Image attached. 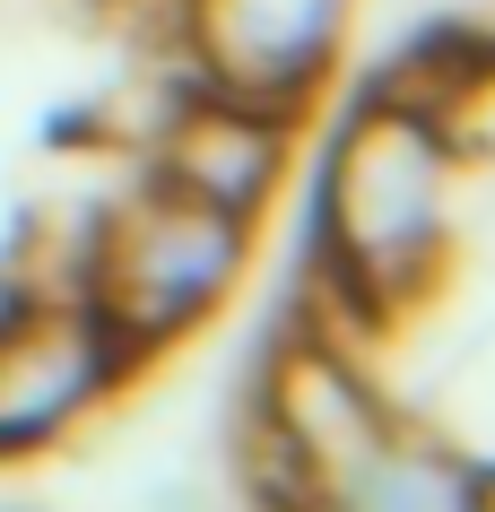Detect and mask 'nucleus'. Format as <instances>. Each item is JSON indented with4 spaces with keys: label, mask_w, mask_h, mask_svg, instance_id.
I'll return each instance as SVG.
<instances>
[{
    "label": "nucleus",
    "mask_w": 495,
    "mask_h": 512,
    "mask_svg": "<svg viewBox=\"0 0 495 512\" xmlns=\"http://www.w3.org/2000/svg\"><path fill=\"white\" fill-rule=\"evenodd\" d=\"M452 148L435 122L365 105L322 174V270L383 322L435 278Z\"/></svg>",
    "instance_id": "obj_1"
},
{
    "label": "nucleus",
    "mask_w": 495,
    "mask_h": 512,
    "mask_svg": "<svg viewBox=\"0 0 495 512\" xmlns=\"http://www.w3.org/2000/svg\"><path fill=\"white\" fill-rule=\"evenodd\" d=\"M235 261H244V217L148 183L105 226H87V304L131 356H148L235 287Z\"/></svg>",
    "instance_id": "obj_2"
},
{
    "label": "nucleus",
    "mask_w": 495,
    "mask_h": 512,
    "mask_svg": "<svg viewBox=\"0 0 495 512\" xmlns=\"http://www.w3.org/2000/svg\"><path fill=\"white\" fill-rule=\"evenodd\" d=\"M174 27L183 53L200 61V87L296 122L348 27V0H174Z\"/></svg>",
    "instance_id": "obj_3"
},
{
    "label": "nucleus",
    "mask_w": 495,
    "mask_h": 512,
    "mask_svg": "<svg viewBox=\"0 0 495 512\" xmlns=\"http://www.w3.org/2000/svg\"><path fill=\"white\" fill-rule=\"evenodd\" d=\"M122 374H131V348L96 322V304L27 296L0 322V452L53 443V434L79 426Z\"/></svg>",
    "instance_id": "obj_4"
},
{
    "label": "nucleus",
    "mask_w": 495,
    "mask_h": 512,
    "mask_svg": "<svg viewBox=\"0 0 495 512\" xmlns=\"http://www.w3.org/2000/svg\"><path fill=\"white\" fill-rule=\"evenodd\" d=\"M287 174V113H261L244 96L192 87L157 122V183L218 217H252Z\"/></svg>",
    "instance_id": "obj_5"
},
{
    "label": "nucleus",
    "mask_w": 495,
    "mask_h": 512,
    "mask_svg": "<svg viewBox=\"0 0 495 512\" xmlns=\"http://www.w3.org/2000/svg\"><path fill=\"white\" fill-rule=\"evenodd\" d=\"M322 512H495V495H487V478H478L469 460L435 452V443H409V434L391 426L383 443L322 495Z\"/></svg>",
    "instance_id": "obj_6"
},
{
    "label": "nucleus",
    "mask_w": 495,
    "mask_h": 512,
    "mask_svg": "<svg viewBox=\"0 0 495 512\" xmlns=\"http://www.w3.org/2000/svg\"><path fill=\"white\" fill-rule=\"evenodd\" d=\"M461 27H469V35H478V44H487V53H495V0H478V9H469Z\"/></svg>",
    "instance_id": "obj_7"
}]
</instances>
